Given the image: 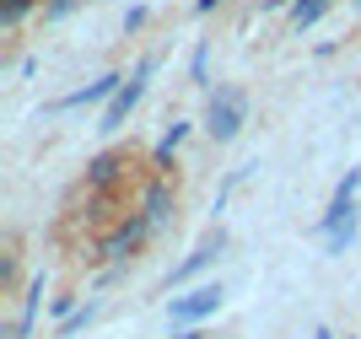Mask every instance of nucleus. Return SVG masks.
<instances>
[{"label": "nucleus", "instance_id": "obj_1", "mask_svg": "<svg viewBox=\"0 0 361 339\" xmlns=\"http://www.w3.org/2000/svg\"><path fill=\"white\" fill-rule=\"evenodd\" d=\"M243 118H248V92L243 87H221L211 97V113H205V130H211L216 146H226L232 135L243 130Z\"/></svg>", "mask_w": 361, "mask_h": 339}, {"label": "nucleus", "instance_id": "obj_2", "mask_svg": "<svg viewBox=\"0 0 361 339\" xmlns=\"http://www.w3.org/2000/svg\"><path fill=\"white\" fill-rule=\"evenodd\" d=\"M151 232H157V221H151V216H140V210H130V216H124V221L103 237V248L92 253V259H135V253L151 242Z\"/></svg>", "mask_w": 361, "mask_h": 339}, {"label": "nucleus", "instance_id": "obj_3", "mask_svg": "<svg viewBox=\"0 0 361 339\" xmlns=\"http://www.w3.org/2000/svg\"><path fill=\"white\" fill-rule=\"evenodd\" d=\"M216 312H221V285H195V291H183V296H173L167 302V318L178 328H200V323H211Z\"/></svg>", "mask_w": 361, "mask_h": 339}, {"label": "nucleus", "instance_id": "obj_4", "mask_svg": "<svg viewBox=\"0 0 361 339\" xmlns=\"http://www.w3.org/2000/svg\"><path fill=\"white\" fill-rule=\"evenodd\" d=\"M151 70H157V59H140L135 70H130V81L119 87V97H114V103L103 108V118H97V130H103V135H114V130L124 124V118L135 113V103L146 97V81H151Z\"/></svg>", "mask_w": 361, "mask_h": 339}, {"label": "nucleus", "instance_id": "obj_5", "mask_svg": "<svg viewBox=\"0 0 361 339\" xmlns=\"http://www.w3.org/2000/svg\"><path fill=\"white\" fill-rule=\"evenodd\" d=\"M130 81V75H119V70H108V75H97V81H87V87H75L71 97H60V103L49 108V113H71V108H97V103H114L119 97V87Z\"/></svg>", "mask_w": 361, "mask_h": 339}, {"label": "nucleus", "instance_id": "obj_6", "mask_svg": "<svg viewBox=\"0 0 361 339\" xmlns=\"http://www.w3.org/2000/svg\"><path fill=\"white\" fill-rule=\"evenodd\" d=\"M356 189H361V167H350V173H345V183L334 189L329 210H324V221H318V232H324V237H334L340 226H350V221H356Z\"/></svg>", "mask_w": 361, "mask_h": 339}, {"label": "nucleus", "instance_id": "obj_7", "mask_svg": "<svg viewBox=\"0 0 361 339\" xmlns=\"http://www.w3.org/2000/svg\"><path fill=\"white\" fill-rule=\"evenodd\" d=\"M221 248H226V237H221V232H211V237H205V242H200V248L189 253L178 269H173V275H167V291H178V285H189L195 275H205V269L221 259Z\"/></svg>", "mask_w": 361, "mask_h": 339}, {"label": "nucleus", "instance_id": "obj_8", "mask_svg": "<svg viewBox=\"0 0 361 339\" xmlns=\"http://www.w3.org/2000/svg\"><path fill=\"white\" fill-rule=\"evenodd\" d=\"M124 167H130V151H97L87 162V194H108L124 178Z\"/></svg>", "mask_w": 361, "mask_h": 339}, {"label": "nucleus", "instance_id": "obj_9", "mask_svg": "<svg viewBox=\"0 0 361 339\" xmlns=\"http://www.w3.org/2000/svg\"><path fill=\"white\" fill-rule=\"evenodd\" d=\"M167 210H173V178L157 173V178L146 183V194H140V216H151V221L162 226V221H167Z\"/></svg>", "mask_w": 361, "mask_h": 339}, {"label": "nucleus", "instance_id": "obj_10", "mask_svg": "<svg viewBox=\"0 0 361 339\" xmlns=\"http://www.w3.org/2000/svg\"><path fill=\"white\" fill-rule=\"evenodd\" d=\"M38 296H44V275H32L27 281V296H22V312H16V323L6 339H27L32 334V318H38Z\"/></svg>", "mask_w": 361, "mask_h": 339}, {"label": "nucleus", "instance_id": "obj_11", "mask_svg": "<svg viewBox=\"0 0 361 339\" xmlns=\"http://www.w3.org/2000/svg\"><path fill=\"white\" fill-rule=\"evenodd\" d=\"M183 135H189V124H167L162 130V140H157V151H151V167H157V173L173 167V151L183 146Z\"/></svg>", "mask_w": 361, "mask_h": 339}, {"label": "nucleus", "instance_id": "obj_12", "mask_svg": "<svg viewBox=\"0 0 361 339\" xmlns=\"http://www.w3.org/2000/svg\"><path fill=\"white\" fill-rule=\"evenodd\" d=\"M32 11H44V0H0V32H16Z\"/></svg>", "mask_w": 361, "mask_h": 339}, {"label": "nucleus", "instance_id": "obj_13", "mask_svg": "<svg viewBox=\"0 0 361 339\" xmlns=\"http://www.w3.org/2000/svg\"><path fill=\"white\" fill-rule=\"evenodd\" d=\"M92 318H97V302H87V307H75L71 318H60V323H54V339H71V334H81V328H87Z\"/></svg>", "mask_w": 361, "mask_h": 339}, {"label": "nucleus", "instance_id": "obj_14", "mask_svg": "<svg viewBox=\"0 0 361 339\" xmlns=\"http://www.w3.org/2000/svg\"><path fill=\"white\" fill-rule=\"evenodd\" d=\"M189 75H195L200 87L211 81V44H195V65H189Z\"/></svg>", "mask_w": 361, "mask_h": 339}, {"label": "nucleus", "instance_id": "obj_15", "mask_svg": "<svg viewBox=\"0 0 361 339\" xmlns=\"http://www.w3.org/2000/svg\"><path fill=\"white\" fill-rule=\"evenodd\" d=\"M75 6H81V0H44V11H38V16H44V22H65Z\"/></svg>", "mask_w": 361, "mask_h": 339}, {"label": "nucleus", "instance_id": "obj_16", "mask_svg": "<svg viewBox=\"0 0 361 339\" xmlns=\"http://www.w3.org/2000/svg\"><path fill=\"white\" fill-rule=\"evenodd\" d=\"M124 27H130V32H140V27H146V6H130V16H124Z\"/></svg>", "mask_w": 361, "mask_h": 339}, {"label": "nucleus", "instance_id": "obj_17", "mask_svg": "<svg viewBox=\"0 0 361 339\" xmlns=\"http://www.w3.org/2000/svg\"><path fill=\"white\" fill-rule=\"evenodd\" d=\"M216 6H221V0H195V11L205 16V11H216Z\"/></svg>", "mask_w": 361, "mask_h": 339}, {"label": "nucleus", "instance_id": "obj_18", "mask_svg": "<svg viewBox=\"0 0 361 339\" xmlns=\"http://www.w3.org/2000/svg\"><path fill=\"white\" fill-rule=\"evenodd\" d=\"M173 339H205V334H200V328H183V334H173Z\"/></svg>", "mask_w": 361, "mask_h": 339}, {"label": "nucleus", "instance_id": "obj_19", "mask_svg": "<svg viewBox=\"0 0 361 339\" xmlns=\"http://www.w3.org/2000/svg\"><path fill=\"white\" fill-rule=\"evenodd\" d=\"M313 339H334V334H329V328H318V334H313Z\"/></svg>", "mask_w": 361, "mask_h": 339}]
</instances>
